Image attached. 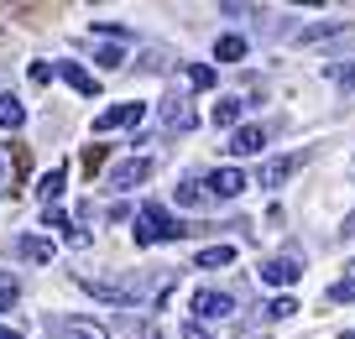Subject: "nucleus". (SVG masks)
<instances>
[{"instance_id": "obj_1", "label": "nucleus", "mask_w": 355, "mask_h": 339, "mask_svg": "<svg viewBox=\"0 0 355 339\" xmlns=\"http://www.w3.org/2000/svg\"><path fill=\"white\" fill-rule=\"evenodd\" d=\"M136 245H167V241H183L189 235V225L183 219H173L162 204H141L136 209Z\"/></svg>"}, {"instance_id": "obj_2", "label": "nucleus", "mask_w": 355, "mask_h": 339, "mask_svg": "<svg viewBox=\"0 0 355 339\" xmlns=\"http://www.w3.org/2000/svg\"><path fill=\"white\" fill-rule=\"evenodd\" d=\"M89 297H100V303H115V308H136L146 297V282H100V277H78Z\"/></svg>"}, {"instance_id": "obj_3", "label": "nucleus", "mask_w": 355, "mask_h": 339, "mask_svg": "<svg viewBox=\"0 0 355 339\" xmlns=\"http://www.w3.org/2000/svg\"><path fill=\"white\" fill-rule=\"evenodd\" d=\"M146 121V105L141 99H125V105H110L94 115V136H110V131H136Z\"/></svg>"}, {"instance_id": "obj_4", "label": "nucleus", "mask_w": 355, "mask_h": 339, "mask_svg": "<svg viewBox=\"0 0 355 339\" xmlns=\"http://www.w3.org/2000/svg\"><path fill=\"white\" fill-rule=\"evenodd\" d=\"M245 188H251V177H245L241 167H214V173H204V193L209 198H225V204H230V198H241Z\"/></svg>"}, {"instance_id": "obj_5", "label": "nucleus", "mask_w": 355, "mask_h": 339, "mask_svg": "<svg viewBox=\"0 0 355 339\" xmlns=\"http://www.w3.org/2000/svg\"><path fill=\"white\" fill-rule=\"evenodd\" d=\"M152 173H157L152 157H125V162H115V167H110V177H105V183H110L115 193H125V188H141Z\"/></svg>"}, {"instance_id": "obj_6", "label": "nucleus", "mask_w": 355, "mask_h": 339, "mask_svg": "<svg viewBox=\"0 0 355 339\" xmlns=\"http://www.w3.org/2000/svg\"><path fill=\"white\" fill-rule=\"evenodd\" d=\"M256 277H261L266 287H293L303 277V261L298 256H266V261L256 266Z\"/></svg>"}, {"instance_id": "obj_7", "label": "nucleus", "mask_w": 355, "mask_h": 339, "mask_svg": "<svg viewBox=\"0 0 355 339\" xmlns=\"http://www.w3.org/2000/svg\"><path fill=\"white\" fill-rule=\"evenodd\" d=\"M189 308H193L199 318H230V313H235V297L220 293V287H199V293L189 297Z\"/></svg>"}, {"instance_id": "obj_8", "label": "nucleus", "mask_w": 355, "mask_h": 339, "mask_svg": "<svg viewBox=\"0 0 355 339\" xmlns=\"http://www.w3.org/2000/svg\"><path fill=\"white\" fill-rule=\"evenodd\" d=\"M162 125L167 131H193V125H199V115H193V105L183 94H167L162 99Z\"/></svg>"}, {"instance_id": "obj_9", "label": "nucleus", "mask_w": 355, "mask_h": 339, "mask_svg": "<svg viewBox=\"0 0 355 339\" xmlns=\"http://www.w3.org/2000/svg\"><path fill=\"white\" fill-rule=\"evenodd\" d=\"M53 73H58V78H63V84H68V89H73V94H84V99H94V94H100V78L89 73V68H84V63H58V68H53Z\"/></svg>"}, {"instance_id": "obj_10", "label": "nucleus", "mask_w": 355, "mask_h": 339, "mask_svg": "<svg viewBox=\"0 0 355 339\" xmlns=\"http://www.w3.org/2000/svg\"><path fill=\"white\" fill-rule=\"evenodd\" d=\"M261 146H266V125H235L225 152H230V157H256Z\"/></svg>"}, {"instance_id": "obj_11", "label": "nucleus", "mask_w": 355, "mask_h": 339, "mask_svg": "<svg viewBox=\"0 0 355 339\" xmlns=\"http://www.w3.org/2000/svg\"><path fill=\"white\" fill-rule=\"evenodd\" d=\"M16 256H21V261L47 266V261L58 256V245H53V241H42V235H21V241H16Z\"/></svg>"}, {"instance_id": "obj_12", "label": "nucleus", "mask_w": 355, "mask_h": 339, "mask_svg": "<svg viewBox=\"0 0 355 339\" xmlns=\"http://www.w3.org/2000/svg\"><path fill=\"white\" fill-rule=\"evenodd\" d=\"M47 225H53V230H63V245H68V251H84V245H89V230H84V225H73V219H63L58 209H47Z\"/></svg>"}, {"instance_id": "obj_13", "label": "nucleus", "mask_w": 355, "mask_h": 339, "mask_svg": "<svg viewBox=\"0 0 355 339\" xmlns=\"http://www.w3.org/2000/svg\"><path fill=\"white\" fill-rule=\"evenodd\" d=\"M293 167H298V157H272V162H261V177H256V183L261 188H282L293 177Z\"/></svg>"}, {"instance_id": "obj_14", "label": "nucleus", "mask_w": 355, "mask_h": 339, "mask_svg": "<svg viewBox=\"0 0 355 339\" xmlns=\"http://www.w3.org/2000/svg\"><path fill=\"white\" fill-rule=\"evenodd\" d=\"M241 115H245V99H241V94H225L220 105H214L209 121H214V125H225V131H235V125H241Z\"/></svg>"}, {"instance_id": "obj_15", "label": "nucleus", "mask_w": 355, "mask_h": 339, "mask_svg": "<svg viewBox=\"0 0 355 339\" xmlns=\"http://www.w3.org/2000/svg\"><path fill=\"white\" fill-rule=\"evenodd\" d=\"M63 188H68V167H47V173L37 177V198H42V204H53Z\"/></svg>"}, {"instance_id": "obj_16", "label": "nucleus", "mask_w": 355, "mask_h": 339, "mask_svg": "<svg viewBox=\"0 0 355 339\" xmlns=\"http://www.w3.org/2000/svg\"><path fill=\"white\" fill-rule=\"evenodd\" d=\"M245 53H251V42H245L241 32H225L220 42H214V58H220V63H241Z\"/></svg>"}, {"instance_id": "obj_17", "label": "nucleus", "mask_w": 355, "mask_h": 339, "mask_svg": "<svg viewBox=\"0 0 355 339\" xmlns=\"http://www.w3.org/2000/svg\"><path fill=\"white\" fill-rule=\"evenodd\" d=\"M26 125V105L16 94H0V131H21Z\"/></svg>"}, {"instance_id": "obj_18", "label": "nucleus", "mask_w": 355, "mask_h": 339, "mask_svg": "<svg viewBox=\"0 0 355 339\" xmlns=\"http://www.w3.org/2000/svg\"><path fill=\"white\" fill-rule=\"evenodd\" d=\"M350 21H313V26H298L293 32V42H324V37H340Z\"/></svg>"}, {"instance_id": "obj_19", "label": "nucleus", "mask_w": 355, "mask_h": 339, "mask_svg": "<svg viewBox=\"0 0 355 339\" xmlns=\"http://www.w3.org/2000/svg\"><path fill=\"white\" fill-rule=\"evenodd\" d=\"M178 204H183V209H193V204H204V198H209V193H204V177H183V183H178Z\"/></svg>"}, {"instance_id": "obj_20", "label": "nucleus", "mask_w": 355, "mask_h": 339, "mask_svg": "<svg viewBox=\"0 0 355 339\" xmlns=\"http://www.w3.org/2000/svg\"><path fill=\"white\" fill-rule=\"evenodd\" d=\"M230 261H235V245H204V251H199V266H204V272L230 266Z\"/></svg>"}, {"instance_id": "obj_21", "label": "nucleus", "mask_w": 355, "mask_h": 339, "mask_svg": "<svg viewBox=\"0 0 355 339\" xmlns=\"http://www.w3.org/2000/svg\"><path fill=\"white\" fill-rule=\"evenodd\" d=\"M68 334H73V339H110V329L89 324V318H68Z\"/></svg>"}, {"instance_id": "obj_22", "label": "nucleus", "mask_w": 355, "mask_h": 339, "mask_svg": "<svg viewBox=\"0 0 355 339\" xmlns=\"http://www.w3.org/2000/svg\"><path fill=\"white\" fill-rule=\"evenodd\" d=\"M0 193H16V157H11V146H0Z\"/></svg>"}, {"instance_id": "obj_23", "label": "nucleus", "mask_w": 355, "mask_h": 339, "mask_svg": "<svg viewBox=\"0 0 355 339\" xmlns=\"http://www.w3.org/2000/svg\"><path fill=\"white\" fill-rule=\"evenodd\" d=\"M16 297H21V282H16L11 272H0V313H6V308H16Z\"/></svg>"}, {"instance_id": "obj_24", "label": "nucleus", "mask_w": 355, "mask_h": 339, "mask_svg": "<svg viewBox=\"0 0 355 339\" xmlns=\"http://www.w3.org/2000/svg\"><path fill=\"white\" fill-rule=\"evenodd\" d=\"M94 63H100V68H121V63H125L121 42H105V47H94Z\"/></svg>"}, {"instance_id": "obj_25", "label": "nucleus", "mask_w": 355, "mask_h": 339, "mask_svg": "<svg viewBox=\"0 0 355 339\" xmlns=\"http://www.w3.org/2000/svg\"><path fill=\"white\" fill-rule=\"evenodd\" d=\"M189 89H214V68L209 63H189Z\"/></svg>"}, {"instance_id": "obj_26", "label": "nucleus", "mask_w": 355, "mask_h": 339, "mask_svg": "<svg viewBox=\"0 0 355 339\" xmlns=\"http://www.w3.org/2000/svg\"><path fill=\"white\" fill-rule=\"evenodd\" d=\"M293 313H298L293 297H272V303H266V318H272V324H282V318H293Z\"/></svg>"}, {"instance_id": "obj_27", "label": "nucleus", "mask_w": 355, "mask_h": 339, "mask_svg": "<svg viewBox=\"0 0 355 339\" xmlns=\"http://www.w3.org/2000/svg\"><path fill=\"white\" fill-rule=\"evenodd\" d=\"M329 303H355V277H345V282L329 287Z\"/></svg>"}, {"instance_id": "obj_28", "label": "nucleus", "mask_w": 355, "mask_h": 339, "mask_svg": "<svg viewBox=\"0 0 355 339\" xmlns=\"http://www.w3.org/2000/svg\"><path fill=\"white\" fill-rule=\"evenodd\" d=\"M324 73H329L334 84H345V89L355 84V63H329V68H324Z\"/></svg>"}, {"instance_id": "obj_29", "label": "nucleus", "mask_w": 355, "mask_h": 339, "mask_svg": "<svg viewBox=\"0 0 355 339\" xmlns=\"http://www.w3.org/2000/svg\"><path fill=\"white\" fill-rule=\"evenodd\" d=\"M94 32H100V37H115V42H125V37H131V26H121V21H94Z\"/></svg>"}, {"instance_id": "obj_30", "label": "nucleus", "mask_w": 355, "mask_h": 339, "mask_svg": "<svg viewBox=\"0 0 355 339\" xmlns=\"http://www.w3.org/2000/svg\"><path fill=\"white\" fill-rule=\"evenodd\" d=\"M26 78H32V84H47V78H53V68H47V63H32V68H26Z\"/></svg>"}, {"instance_id": "obj_31", "label": "nucleus", "mask_w": 355, "mask_h": 339, "mask_svg": "<svg viewBox=\"0 0 355 339\" xmlns=\"http://www.w3.org/2000/svg\"><path fill=\"white\" fill-rule=\"evenodd\" d=\"M0 339H21V334H16V329H0Z\"/></svg>"}, {"instance_id": "obj_32", "label": "nucleus", "mask_w": 355, "mask_h": 339, "mask_svg": "<svg viewBox=\"0 0 355 339\" xmlns=\"http://www.w3.org/2000/svg\"><path fill=\"white\" fill-rule=\"evenodd\" d=\"M340 339H355V329H345V334H340Z\"/></svg>"}, {"instance_id": "obj_33", "label": "nucleus", "mask_w": 355, "mask_h": 339, "mask_svg": "<svg viewBox=\"0 0 355 339\" xmlns=\"http://www.w3.org/2000/svg\"><path fill=\"white\" fill-rule=\"evenodd\" d=\"M350 277H355V261H350Z\"/></svg>"}, {"instance_id": "obj_34", "label": "nucleus", "mask_w": 355, "mask_h": 339, "mask_svg": "<svg viewBox=\"0 0 355 339\" xmlns=\"http://www.w3.org/2000/svg\"><path fill=\"white\" fill-rule=\"evenodd\" d=\"M350 177H355V162H350Z\"/></svg>"}]
</instances>
